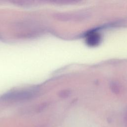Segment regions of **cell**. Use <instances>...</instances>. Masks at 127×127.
<instances>
[{
    "instance_id": "obj_1",
    "label": "cell",
    "mask_w": 127,
    "mask_h": 127,
    "mask_svg": "<svg viewBox=\"0 0 127 127\" xmlns=\"http://www.w3.org/2000/svg\"><path fill=\"white\" fill-rule=\"evenodd\" d=\"M100 35L97 32L91 31L88 33V34L86 35V43L90 46H95L97 45L100 43Z\"/></svg>"
},
{
    "instance_id": "obj_2",
    "label": "cell",
    "mask_w": 127,
    "mask_h": 127,
    "mask_svg": "<svg viewBox=\"0 0 127 127\" xmlns=\"http://www.w3.org/2000/svg\"><path fill=\"white\" fill-rule=\"evenodd\" d=\"M125 122H126V125H127V114H126V116H125Z\"/></svg>"
}]
</instances>
